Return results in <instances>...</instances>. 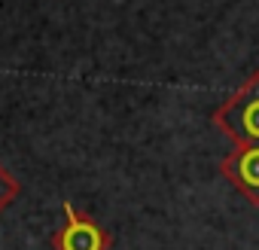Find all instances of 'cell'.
<instances>
[{
	"label": "cell",
	"instance_id": "obj_1",
	"mask_svg": "<svg viewBox=\"0 0 259 250\" xmlns=\"http://www.w3.org/2000/svg\"><path fill=\"white\" fill-rule=\"evenodd\" d=\"M213 125L235 144H259V70L213 110Z\"/></svg>",
	"mask_w": 259,
	"mask_h": 250
},
{
	"label": "cell",
	"instance_id": "obj_2",
	"mask_svg": "<svg viewBox=\"0 0 259 250\" xmlns=\"http://www.w3.org/2000/svg\"><path fill=\"white\" fill-rule=\"evenodd\" d=\"M61 207H64V226L52 235V250H110L113 238L98 220L79 214L70 201H64Z\"/></svg>",
	"mask_w": 259,
	"mask_h": 250
},
{
	"label": "cell",
	"instance_id": "obj_3",
	"mask_svg": "<svg viewBox=\"0 0 259 250\" xmlns=\"http://www.w3.org/2000/svg\"><path fill=\"white\" fill-rule=\"evenodd\" d=\"M223 177L259 207V144H235V150L220 162Z\"/></svg>",
	"mask_w": 259,
	"mask_h": 250
},
{
	"label": "cell",
	"instance_id": "obj_4",
	"mask_svg": "<svg viewBox=\"0 0 259 250\" xmlns=\"http://www.w3.org/2000/svg\"><path fill=\"white\" fill-rule=\"evenodd\" d=\"M22 192V183L16 180V174H10L4 165H0V214H4Z\"/></svg>",
	"mask_w": 259,
	"mask_h": 250
}]
</instances>
